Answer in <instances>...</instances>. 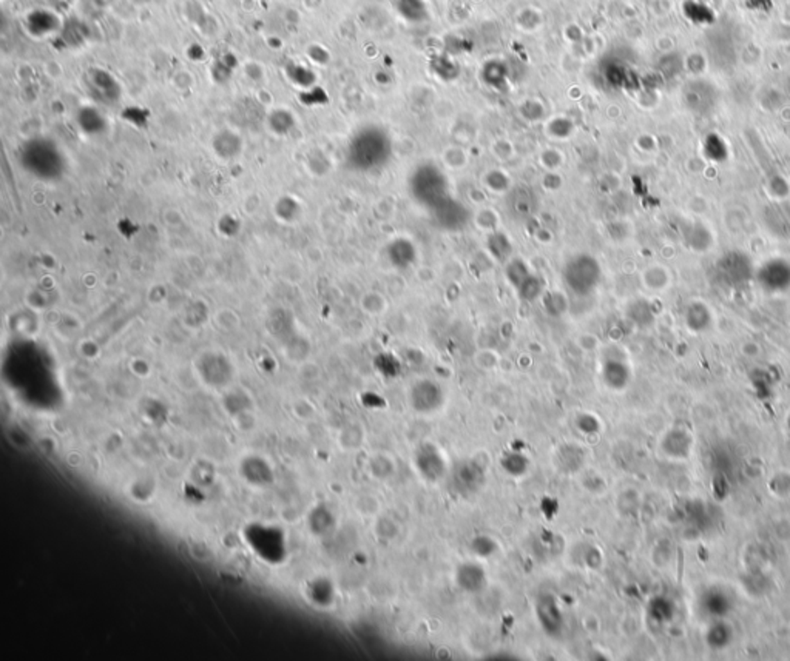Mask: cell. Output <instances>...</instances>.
Returning a JSON list of instances; mask_svg holds the SVG:
<instances>
[{
    "label": "cell",
    "instance_id": "cell-10",
    "mask_svg": "<svg viewBox=\"0 0 790 661\" xmlns=\"http://www.w3.org/2000/svg\"><path fill=\"white\" fill-rule=\"evenodd\" d=\"M455 581L459 587L467 590V592H479L487 584V574H485L482 566L474 565V563H465L457 569Z\"/></svg>",
    "mask_w": 790,
    "mask_h": 661
},
{
    "label": "cell",
    "instance_id": "cell-2",
    "mask_svg": "<svg viewBox=\"0 0 790 661\" xmlns=\"http://www.w3.org/2000/svg\"><path fill=\"white\" fill-rule=\"evenodd\" d=\"M568 289L576 295H588L600 281V264L590 255L571 257L564 270Z\"/></svg>",
    "mask_w": 790,
    "mask_h": 661
},
{
    "label": "cell",
    "instance_id": "cell-20",
    "mask_svg": "<svg viewBox=\"0 0 790 661\" xmlns=\"http://www.w3.org/2000/svg\"><path fill=\"white\" fill-rule=\"evenodd\" d=\"M685 16L695 24H709L713 19L712 11L707 6L695 2V0H689V3L685 5Z\"/></svg>",
    "mask_w": 790,
    "mask_h": 661
},
{
    "label": "cell",
    "instance_id": "cell-11",
    "mask_svg": "<svg viewBox=\"0 0 790 661\" xmlns=\"http://www.w3.org/2000/svg\"><path fill=\"white\" fill-rule=\"evenodd\" d=\"M387 256L398 268H406L415 259V247L407 239H397L387 247Z\"/></svg>",
    "mask_w": 790,
    "mask_h": 661
},
{
    "label": "cell",
    "instance_id": "cell-8",
    "mask_svg": "<svg viewBox=\"0 0 790 661\" xmlns=\"http://www.w3.org/2000/svg\"><path fill=\"white\" fill-rule=\"evenodd\" d=\"M485 481L483 470L473 461L462 463L454 472V487L462 495H471L480 489Z\"/></svg>",
    "mask_w": 790,
    "mask_h": 661
},
{
    "label": "cell",
    "instance_id": "cell-16",
    "mask_svg": "<svg viewBox=\"0 0 790 661\" xmlns=\"http://www.w3.org/2000/svg\"><path fill=\"white\" fill-rule=\"evenodd\" d=\"M703 150L705 153V156L712 159V161L723 162V161H725L727 157H729V148H727L725 141L718 135L707 136L705 141H704V145H703Z\"/></svg>",
    "mask_w": 790,
    "mask_h": 661
},
{
    "label": "cell",
    "instance_id": "cell-5",
    "mask_svg": "<svg viewBox=\"0 0 790 661\" xmlns=\"http://www.w3.org/2000/svg\"><path fill=\"white\" fill-rule=\"evenodd\" d=\"M685 105L696 114H707L716 105V92L705 80H693L685 87Z\"/></svg>",
    "mask_w": 790,
    "mask_h": 661
},
{
    "label": "cell",
    "instance_id": "cell-17",
    "mask_svg": "<svg viewBox=\"0 0 790 661\" xmlns=\"http://www.w3.org/2000/svg\"><path fill=\"white\" fill-rule=\"evenodd\" d=\"M505 275H507V280L510 281V284L512 287L519 289L522 285V282L526 280L531 275L528 264H526L523 259H511L508 262L507 268H505Z\"/></svg>",
    "mask_w": 790,
    "mask_h": 661
},
{
    "label": "cell",
    "instance_id": "cell-21",
    "mask_svg": "<svg viewBox=\"0 0 790 661\" xmlns=\"http://www.w3.org/2000/svg\"><path fill=\"white\" fill-rule=\"evenodd\" d=\"M502 467L507 470L510 475H522V473L526 472V467H528V461H526V456L521 455V454H508L505 455L502 459Z\"/></svg>",
    "mask_w": 790,
    "mask_h": 661
},
{
    "label": "cell",
    "instance_id": "cell-24",
    "mask_svg": "<svg viewBox=\"0 0 790 661\" xmlns=\"http://www.w3.org/2000/svg\"><path fill=\"white\" fill-rule=\"evenodd\" d=\"M371 472H372L373 477L381 478V479L391 477L392 472H394L392 461L389 458L383 456V455L373 456L372 461H371Z\"/></svg>",
    "mask_w": 790,
    "mask_h": 661
},
{
    "label": "cell",
    "instance_id": "cell-25",
    "mask_svg": "<svg viewBox=\"0 0 790 661\" xmlns=\"http://www.w3.org/2000/svg\"><path fill=\"white\" fill-rule=\"evenodd\" d=\"M376 367L385 375V377H395L400 370V363L392 354H381L376 361Z\"/></svg>",
    "mask_w": 790,
    "mask_h": 661
},
{
    "label": "cell",
    "instance_id": "cell-1",
    "mask_svg": "<svg viewBox=\"0 0 790 661\" xmlns=\"http://www.w3.org/2000/svg\"><path fill=\"white\" fill-rule=\"evenodd\" d=\"M755 268L757 266L746 252L729 250L713 264V277L718 284L725 287L739 289L753 281Z\"/></svg>",
    "mask_w": 790,
    "mask_h": 661
},
{
    "label": "cell",
    "instance_id": "cell-19",
    "mask_svg": "<svg viewBox=\"0 0 790 661\" xmlns=\"http://www.w3.org/2000/svg\"><path fill=\"white\" fill-rule=\"evenodd\" d=\"M544 307L546 311H548V315H551V316L564 315L566 307H568L566 298L557 290L548 291V293H546L544 298Z\"/></svg>",
    "mask_w": 790,
    "mask_h": 661
},
{
    "label": "cell",
    "instance_id": "cell-12",
    "mask_svg": "<svg viewBox=\"0 0 790 661\" xmlns=\"http://www.w3.org/2000/svg\"><path fill=\"white\" fill-rule=\"evenodd\" d=\"M58 25H59L58 17L50 11H36L28 17V24H26L28 30L34 34V36H47V34H51L53 31L58 30L59 28Z\"/></svg>",
    "mask_w": 790,
    "mask_h": 661
},
{
    "label": "cell",
    "instance_id": "cell-22",
    "mask_svg": "<svg viewBox=\"0 0 790 661\" xmlns=\"http://www.w3.org/2000/svg\"><path fill=\"white\" fill-rule=\"evenodd\" d=\"M474 224L479 228H482L483 232L493 233V232H497L498 216L493 210H491V208H483V210H480L474 216Z\"/></svg>",
    "mask_w": 790,
    "mask_h": 661
},
{
    "label": "cell",
    "instance_id": "cell-4",
    "mask_svg": "<svg viewBox=\"0 0 790 661\" xmlns=\"http://www.w3.org/2000/svg\"><path fill=\"white\" fill-rule=\"evenodd\" d=\"M415 469L426 481H437L446 473V464L440 450L434 444H423L415 452Z\"/></svg>",
    "mask_w": 790,
    "mask_h": 661
},
{
    "label": "cell",
    "instance_id": "cell-23",
    "mask_svg": "<svg viewBox=\"0 0 790 661\" xmlns=\"http://www.w3.org/2000/svg\"><path fill=\"white\" fill-rule=\"evenodd\" d=\"M485 185L489 191L501 194V191H507L510 189V179L502 171H489L485 178Z\"/></svg>",
    "mask_w": 790,
    "mask_h": 661
},
{
    "label": "cell",
    "instance_id": "cell-7",
    "mask_svg": "<svg viewBox=\"0 0 790 661\" xmlns=\"http://www.w3.org/2000/svg\"><path fill=\"white\" fill-rule=\"evenodd\" d=\"M684 243L690 252L705 253L713 247V233L701 221H685L682 228Z\"/></svg>",
    "mask_w": 790,
    "mask_h": 661
},
{
    "label": "cell",
    "instance_id": "cell-9",
    "mask_svg": "<svg viewBox=\"0 0 790 661\" xmlns=\"http://www.w3.org/2000/svg\"><path fill=\"white\" fill-rule=\"evenodd\" d=\"M536 615L540 626L548 634H557L562 628V612L551 595H540L536 603Z\"/></svg>",
    "mask_w": 790,
    "mask_h": 661
},
{
    "label": "cell",
    "instance_id": "cell-6",
    "mask_svg": "<svg viewBox=\"0 0 790 661\" xmlns=\"http://www.w3.org/2000/svg\"><path fill=\"white\" fill-rule=\"evenodd\" d=\"M443 401L442 388L432 381H420L411 388V404L415 412H435Z\"/></svg>",
    "mask_w": 790,
    "mask_h": 661
},
{
    "label": "cell",
    "instance_id": "cell-18",
    "mask_svg": "<svg viewBox=\"0 0 790 661\" xmlns=\"http://www.w3.org/2000/svg\"><path fill=\"white\" fill-rule=\"evenodd\" d=\"M542 291H544L542 280H540L539 276L532 275V273L526 277V280L522 282L521 287L517 289V293H519V296H521V299H523V301H528V302L537 299L540 295H542Z\"/></svg>",
    "mask_w": 790,
    "mask_h": 661
},
{
    "label": "cell",
    "instance_id": "cell-15",
    "mask_svg": "<svg viewBox=\"0 0 790 661\" xmlns=\"http://www.w3.org/2000/svg\"><path fill=\"white\" fill-rule=\"evenodd\" d=\"M602 375H604V381L607 382V386L612 388L623 387L627 384L628 379L627 367L619 363V361H608V363H605Z\"/></svg>",
    "mask_w": 790,
    "mask_h": 661
},
{
    "label": "cell",
    "instance_id": "cell-26",
    "mask_svg": "<svg viewBox=\"0 0 790 661\" xmlns=\"http://www.w3.org/2000/svg\"><path fill=\"white\" fill-rule=\"evenodd\" d=\"M488 541H489V538H487V537H479V538H476V540H474V542H473V551H474L476 553H479L480 556H483V558H485V556L491 555V553H493V552H494L496 546H488V547H487V546H485V544H487V542H488Z\"/></svg>",
    "mask_w": 790,
    "mask_h": 661
},
{
    "label": "cell",
    "instance_id": "cell-3",
    "mask_svg": "<svg viewBox=\"0 0 790 661\" xmlns=\"http://www.w3.org/2000/svg\"><path fill=\"white\" fill-rule=\"evenodd\" d=\"M753 281L768 295H781L790 290V259L771 256L755 268Z\"/></svg>",
    "mask_w": 790,
    "mask_h": 661
},
{
    "label": "cell",
    "instance_id": "cell-13",
    "mask_svg": "<svg viewBox=\"0 0 790 661\" xmlns=\"http://www.w3.org/2000/svg\"><path fill=\"white\" fill-rule=\"evenodd\" d=\"M487 250L491 257H494L498 262H503L508 261L512 255V243L507 234L497 230V232L489 233L487 239Z\"/></svg>",
    "mask_w": 790,
    "mask_h": 661
},
{
    "label": "cell",
    "instance_id": "cell-14",
    "mask_svg": "<svg viewBox=\"0 0 790 661\" xmlns=\"http://www.w3.org/2000/svg\"><path fill=\"white\" fill-rule=\"evenodd\" d=\"M642 282L650 290L661 291L670 285V273L664 266L656 264V266H650L644 271Z\"/></svg>",
    "mask_w": 790,
    "mask_h": 661
},
{
    "label": "cell",
    "instance_id": "cell-27",
    "mask_svg": "<svg viewBox=\"0 0 790 661\" xmlns=\"http://www.w3.org/2000/svg\"><path fill=\"white\" fill-rule=\"evenodd\" d=\"M578 426L582 430V432L585 433H593L598 430V422L593 418L591 415H582L580 418L578 420Z\"/></svg>",
    "mask_w": 790,
    "mask_h": 661
}]
</instances>
